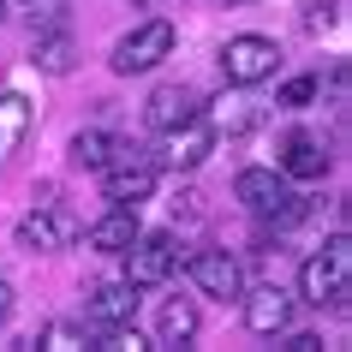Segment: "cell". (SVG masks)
<instances>
[{
    "label": "cell",
    "instance_id": "cell-5",
    "mask_svg": "<svg viewBox=\"0 0 352 352\" xmlns=\"http://www.w3.org/2000/svg\"><path fill=\"white\" fill-rule=\"evenodd\" d=\"M221 72H227V84H263V78H275L280 72V42L257 36V30L227 36L221 42Z\"/></svg>",
    "mask_w": 352,
    "mask_h": 352
},
{
    "label": "cell",
    "instance_id": "cell-1",
    "mask_svg": "<svg viewBox=\"0 0 352 352\" xmlns=\"http://www.w3.org/2000/svg\"><path fill=\"white\" fill-rule=\"evenodd\" d=\"M233 197H239L257 221H275V227H293L305 221V209L311 197H298L293 179L280 173V167H239V179H233Z\"/></svg>",
    "mask_w": 352,
    "mask_h": 352
},
{
    "label": "cell",
    "instance_id": "cell-21",
    "mask_svg": "<svg viewBox=\"0 0 352 352\" xmlns=\"http://www.w3.org/2000/svg\"><path fill=\"white\" fill-rule=\"evenodd\" d=\"M42 346L48 352H78V346H90V334L72 329V322H48V329H42Z\"/></svg>",
    "mask_w": 352,
    "mask_h": 352
},
{
    "label": "cell",
    "instance_id": "cell-9",
    "mask_svg": "<svg viewBox=\"0 0 352 352\" xmlns=\"http://www.w3.org/2000/svg\"><path fill=\"white\" fill-rule=\"evenodd\" d=\"M191 269V280H197V293L204 298H239L245 293V269H239V257L233 251H221V245H209V251H197V257L186 263Z\"/></svg>",
    "mask_w": 352,
    "mask_h": 352
},
{
    "label": "cell",
    "instance_id": "cell-22",
    "mask_svg": "<svg viewBox=\"0 0 352 352\" xmlns=\"http://www.w3.org/2000/svg\"><path fill=\"white\" fill-rule=\"evenodd\" d=\"M167 215H173V221H204V191H197V186H179V191H173V204H167Z\"/></svg>",
    "mask_w": 352,
    "mask_h": 352
},
{
    "label": "cell",
    "instance_id": "cell-25",
    "mask_svg": "<svg viewBox=\"0 0 352 352\" xmlns=\"http://www.w3.org/2000/svg\"><path fill=\"white\" fill-rule=\"evenodd\" d=\"M12 311H19V305H12V287L0 280V322H12Z\"/></svg>",
    "mask_w": 352,
    "mask_h": 352
},
{
    "label": "cell",
    "instance_id": "cell-10",
    "mask_svg": "<svg viewBox=\"0 0 352 352\" xmlns=\"http://www.w3.org/2000/svg\"><path fill=\"white\" fill-rule=\"evenodd\" d=\"M197 108H204V96L191 90V84H155V90H149V102H144V120H149L155 131H167V126L197 120Z\"/></svg>",
    "mask_w": 352,
    "mask_h": 352
},
{
    "label": "cell",
    "instance_id": "cell-2",
    "mask_svg": "<svg viewBox=\"0 0 352 352\" xmlns=\"http://www.w3.org/2000/svg\"><path fill=\"white\" fill-rule=\"evenodd\" d=\"M346 293H352V239L329 233V245L316 257H305V269H298V298L311 311H329V305H346Z\"/></svg>",
    "mask_w": 352,
    "mask_h": 352
},
{
    "label": "cell",
    "instance_id": "cell-3",
    "mask_svg": "<svg viewBox=\"0 0 352 352\" xmlns=\"http://www.w3.org/2000/svg\"><path fill=\"white\" fill-rule=\"evenodd\" d=\"M102 173V191H108V204H144L149 191H155V179H162V167H155V155L138 144H113L108 149V162L96 167Z\"/></svg>",
    "mask_w": 352,
    "mask_h": 352
},
{
    "label": "cell",
    "instance_id": "cell-12",
    "mask_svg": "<svg viewBox=\"0 0 352 352\" xmlns=\"http://www.w3.org/2000/svg\"><path fill=\"white\" fill-rule=\"evenodd\" d=\"M131 311H138V287H131V280H102V287H90V298H84V316H90L96 329L131 322Z\"/></svg>",
    "mask_w": 352,
    "mask_h": 352
},
{
    "label": "cell",
    "instance_id": "cell-15",
    "mask_svg": "<svg viewBox=\"0 0 352 352\" xmlns=\"http://www.w3.org/2000/svg\"><path fill=\"white\" fill-rule=\"evenodd\" d=\"M30 126H36V108H30V96L0 90V162H6V155H19V144L30 138Z\"/></svg>",
    "mask_w": 352,
    "mask_h": 352
},
{
    "label": "cell",
    "instance_id": "cell-23",
    "mask_svg": "<svg viewBox=\"0 0 352 352\" xmlns=\"http://www.w3.org/2000/svg\"><path fill=\"white\" fill-rule=\"evenodd\" d=\"M316 102V78H287L280 84V108H311Z\"/></svg>",
    "mask_w": 352,
    "mask_h": 352
},
{
    "label": "cell",
    "instance_id": "cell-6",
    "mask_svg": "<svg viewBox=\"0 0 352 352\" xmlns=\"http://www.w3.org/2000/svg\"><path fill=\"white\" fill-rule=\"evenodd\" d=\"M120 257H126V280L144 293V287H162V280L179 269V239H173V233H144V227H138V239H131Z\"/></svg>",
    "mask_w": 352,
    "mask_h": 352
},
{
    "label": "cell",
    "instance_id": "cell-4",
    "mask_svg": "<svg viewBox=\"0 0 352 352\" xmlns=\"http://www.w3.org/2000/svg\"><path fill=\"white\" fill-rule=\"evenodd\" d=\"M167 54H173V24H167V19H144L138 30H131V36L113 42L108 66H113L120 78H131V72H155Z\"/></svg>",
    "mask_w": 352,
    "mask_h": 352
},
{
    "label": "cell",
    "instance_id": "cell-11",
    "mask_svg": "<svg viewBox=\"0 0 352 352\" xmlns=\"http://www.w3.org/2000/svg\"><path fill=\"white\" fill-rule=\"evenodd\" d=\"M287 322H293V293H287V287L269 280V287H257V293L245 298V329H251V334H280Z\"/></svg>",
    "mask_w": 352,
    "mask_h": 352
},
{
    "label": "cell",
    "instance_id": "cell-14",
    "mask_svg": "<svg viewBox=\"0 0 352 352\" xmlns=\"http://www.w3.org/2000/svg\"><path fill=\"white\" fill-rule=\"evenodd\" d=\"M84 239H90V251H102V257H120V251L138 239V209H131V204H113Z\"/></svg>",
    "mask_w": 352,
    "mask_h": 352
},
{
    "label": "cell",
    "instance_id": "cell-26",
    "mask_svg": "<svg viewBox=\"0 0 352 352\" xmlns=\"http://www.w3.org/2000/svg\"><path fill=\"white\" fill-rule=\"evenodd\" d=\"M0 19H6V0H0Z\"/></svg>",
    "mask_w": 352,
    "mask_h": 352
},
{
    "label": "cell",
    "instance_id": "cell-24",
    "mask_svg": "<svg viewBox=\"0 0 352 352\" xmlns=\"http://www.w3.org/2000/svg\"><path fill=\"white\" fill-rule=\"evenodd\" d=\"M275 340H280V352H316V346H322V334H311V329H298V334L280 329Z\"/></svg>",
    "mask_w": 352,
    "mask_h": 352
},
{
    "label": "cell",
    "instance_id": "cell-8",
    "mask_svg": "<svg viewBox=\"0 0 352 352\" xmlns=\"http://www.w3.org/2000/svg\"><path fill=\"white\" fill-rule=\"evenodd\" d=\"M197 120H204L215 138H245V131L263 126V102L251 96V84H227L215 102H204V108H197Z\"/></svg>",
    "mask_w": 352,
    "mask_h": 352
},
{
    "label": "cell",
    "instance_id": "cell-18",
    "mask_svg": "<svg viewBox=\"0 0 352 352\" xmlns=\"http://www.w3.org/2000/svg\"><path fill=\"white\" fill-rule=\"evenodd\" d=\"M30 60H36L48 78H66L78 66V42L66 36V30H48V36H36V48H30Z\"/></svg>",
    "mask_w": 352,
    "mask_h": 352
},
{
    "label": "cell",
    "instance_id": "cell-17",
    "mask_svg": "<svg viewBox=\"0 0 352 352\" xmlns=\"http://www.w3.org/2000/svg\"><path fill=\"white\" fill-rule=\"evenodd\" d=\"M197 340V305L191 298H167L155 311V346H191Z\"/></svg>",
    "mask_w": 352,
    "mask_h": 352
},
{
    "label": "cell",
    "instance_id": "cell-7",
    "mask_svg": "<svg viewBox=\"0 0 352 352\" xmlns=\"http://www.w3.org/2000/svg\"><path fill=\"white\" fill-rule=\"evenodd\" d=\"M209 149H215V131H209L204 120H186V126H167L162 144L149 149V155H155L162 173H197V167L209 162Z\"/></svg>",
    "mask_w": 352,
    "mask_h": 352
},
{
    "label": "cell",
    "instance_id": "cell-20",
    "mask_svg": "<svg viewBox=\"0 0 352 352\" xmlns=\"http://www.w3.org/2000/svg\"><path fill=\"white\" fill-rule=\"evenodd\" d=\"M96 352H149V340L131 329V322H113V329L96 334Z\"/></svg>",
    "mask_w": 352,
    "mask_h": 352
},
{
    "label": "cell",
    "instance_id": "cell-16",
    "mask_svg": "<svg viewBox=\"0 0 352 352\" xmlns=\"http://www.w3.org/2000/svg\"><path fill=\"white\" fill-rule=\"evenodd\" d=\"M60 245H66V221H60L48 204L30 209V215L19 221V251H30V257H48V251H60Z\"/></svg>",
    "mask_w": 352,
    "mask_h": 352
},
{
    "label": "cell",
    "instance_id": "cell-19",
    "mask_svg": "<svg viewBox=\"0 0 352 352\" xmlns=\"http://www.w3.org/2000/svg\"><path fill=\"white\" fill-rule=\"evenodd\" d=\"M108 149H113V138H108V131H78V138H72V162L78 167H90V173H96V167H102V162H108Z\"/></svg>",
    "mask_w": 352,
    "mask_h": 352
},
{
    "label": "cell",
    "instance_id": "cell-13",
    "mask_svg": "<svg viewBox=\"0 0 352 352\" xmlns=\"http://www.w3.org/2000/svg\"><path fill=\"white\" fill-rule=\"evenodd\" d=\"M280 173H287V179H322V173H329V149H322V138L293 131V138L280 144Z\"/></svg>",
    "mask_w": 352,
    "mask_h": 352
}]
</instances>
